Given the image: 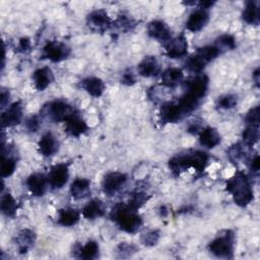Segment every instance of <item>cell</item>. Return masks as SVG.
<instances>
[{"instance_id":"26","label":"cell","mask_w":260,"mask_h":260,"mask_svg":"<svg viewBox=\"0 0 260 260\" xmlns=\"http://www.w3.org/2000/svg\"><path fill=\"white\" fill-rule=\"evenodd\" d=\"M99 244L94 241H88L85 245H77L74 248L75 257L81 259H94L99 256Z\"/></svg>"},{"instance_id":"13","label":"cell","mask_w":260,"mask_h":260,"mask_svg":"<svg viewBox=\"0 0 260 260\" xmlns=\"http://www.w3.org/2000/svg\"><path fill=\"white\" fill-rule=\"evenodd\" d=\"M159 116L165 123H177L185 117L177 102H166L161 105Z\"/></svg>"},{"instance_id":"30","label":"cell","mask_w":260,"mask_h":260,"mask_svg":"<svg viewBox=\"0 0 260 260\" xmlns=\"http://www.w3.org/2000/svg\"><path fill=\"white\" fill-rule=\"evenodd\" d=\"M1 211L8 217H13L17 211V204L10 193H3L1 197Z\"/></svg>"},{"instance_id":"23","label":"cell","mask_w":260,"mask_h":260,"mask_svg":"<svg viewBox=\"0 0 260 260\" xmlns=\"http://www.w3.org/2000/svg\"><path fill=\"white\" fill-rule=\"evenodd\" d=\"M70 193L74 199H83L90 194V181L85 178H76L70 185Z\"/></svg>"},{"instance_id":"1","label":"cell","mask_w":260,"mask_h":260,"mask_svg":"<svg viewBox=\"0 0 260 260\" xmlns=\"http://www.w3.org/2000/svg\"><path fill=\"white\" fill-rule=\"evenodd\" d=\"M208 159L207 153L200 150H192L173 156L169 160V167L176 176L191 168L196 172H202L207 166Z\"/></svg>"},{"instance_id":"3","label":"cell","mask_w":260,"mask_h":260,"mask_svg":"<svg viewBox=\"0 0 260 260\" xmlns=\"http://www.w3.org/2000/svg\"><path fill=\"white\" fill-rule=\"evenodd\" d=\"M110 217L117 222L124 232L134 234L142 225V218L136 210L132 209L128 204L117 203L110 212Z\"/></svg>"},{"instance_id":"2","label":"cell","mask_w":260,"mask_h":260,"mask_svg":"<svg viewBox=\"0 0 260 260\" xmlns=\"http://www.w3.org/2000/svg\"><path fill=\"white\" fill-rule=\"evenodd\" d=\"M226 191L233 196L235 203L241 207L249 205L253 199V189L248 177L243 172H236V174L226 181Z\"/></svg>"},{"instance_id":"17","label":"cell","mask_w":260,"mask_h":260,"mask_svg":"<svg viewBox=\"0 0 260 260\" xmlns=\"http://www.w3.org/2000/svg\"><path fill=\"white\" fill-rule=\"evenodd\" d=\"M208 88V77L206 75H197L187 81V92L191 93L198 100H202Z\"/></svg>"},{"instance_id":"46","label":"cell","mask_w":260,"mask_h":260,"mask_svg":"<svg viewBox=\"0 0 260 260\" xmlns=\"http://www.w3.org/2000/svg\"><path fill=\"white\" fill-rule=\"evenodd\" d=\"M250 169L253 173H258L259 172V167H260V162H259V155L256 154L254 157H252L251 161H250Z\"/></svg>"},{"instance_id":"21","label":"cell","mask_w":260,"mask_h":260,"mask_svg":"<svg viewBox=\"0 0 260 260\" xmlns=\"http://www.w3.org/2000/svg\"><path fill=\"white\" fill-rule=\"evenodd\" d=\"M32 81L38 90H45L54 81L52 70L49 67L37 69L32 74Z\"/></svg>"},{"instance_id":"35","label":"cell","mask_w":260,"mask_h":260,"mask_svg":"<svg viewBox=\"0 0 260 260\" xmlns=\"http://www.w3.org/2000/svg\"><path fill=\"white\" fill-rule=\"evenodd\" d=\"M16 168V160L12 156H5L3 154L2 164H1V176L2 178H6L11 176Z\"/></svg>"},{"instance_id":"43","label":"cell","mask_w":260,"mask_h":260,"mask_svg":"<svg viewBox=\"0 0 260 260\" xmlns=\"http://www.w3.org/2000/svg\"><path fill=\"white\" fill-rule=\"evenodd\" d=\"M121 82L125 85H133L136 82V78H135V75L132 72V70L128 69L123 73L122 78H121Z\"/></svg>"},{"instance_id":"37","label":"cell","mask_w":260,"mask_h":260,"mask_svg":"<svg viewBox=\"0 0 260 260\" xmlns=\"http://www.w3.org/2000/svg\"><path fill=\"white\" fill-rule=\"evenodd\" d=\"M148 200V196L147 194H145L144 192H140V191H136L134 193L131 194L130 198H129V202L128 205L134 209V210H138L144 203H146V201Z\"/></svg>"},{"instance_id":"33","label":"cell","mask_w":260,"mask_h":260,"mask_svg":"<svg viewBox=\"0 0 260 260\" xmlns=\"http://www.w3.org/2000/svg\"><path fill=\"white\" fill-rule=\"evenodd\" d=\"M196 53L208 64L220 54V51L215 46H204L199 48Z\"/></svg>"},{"instance_id":"15","label":"cell","mask_w":260,"mask_h":260,"mask_svg":"<svg viewBox=\"0 0 260 260\" xmlns=\"http://www.w3.org/2000/svg\"><path fill=\"white\" fill-rule=\"evenodd\" d=\"M38 149L43 156L50 157L59 150V141L53 133L46 132L39 140Z\"/></svg>"},{"instance_id":"36","label":"cell","mask_w":260,"mask_h":260,"mask_svg":"<svg viewBox=\"0 0 260 260\" xmlns=\"http://www.w3.org/2000/svg\"><path fill=\"white\" fill-rule=\"evenodd\" d=\"M237 103H238L237 95L229 93V94L221 95L217 99L216 107L218 109H222V110H230V109L235 108L237 106Z\"/></svg>"},{"instance_id":"5","label":"cell","mask_w":260,"mask_h":260,"mask_svg":"<svg viewBox=\"0 0 260 260\" xmlns=\"http://www.w3.org/2000/svg\"><path fill=\"white\" fill-rule=\"evenodd\" d=\"M42 115L51 122H65L74 113V109L71 105L63 100H55L46 104L42 109Z\"/></svg>"},{"instance_id":"42","label":"cell","mask_w":260,"mask_h":260,"mask_svg":"<svg viewBox=\"0 0 260 260\" xmlns=\"http://www.w3.org/2000/svg\"><path fill=\"white\" fill-rule=\"evenodd\" d=\"M136 250V246L128 243H121L118 247V253L120 254V257H129L134 254Z\"/></svg>"},{"instance_id":"40","label":"cell","mask_w":260,"mask_h":260,"mask_svg":"<svg viewBox=\"0 0 260 260\" xmlns=\"http://www.w3.org/2000/svg\"><path fill=\"white\" fill-rule=\"evenodd\" d=\"M259 115H260V108L259 106H256L255 108L251 109L246 117L245 122L247 125H259Z\"/></svg>"},{"instance_id":"18","label":"cell","mask_w":260,"mask_h":260,"mask_svg":"<svg viewBox=\"0 0 260 260\" xmlns=\"http://www.w3.org/2000/svg\"><path fill=\"white\" fill-rule=\"evenodd\" d=\"M137 71L143 77H153L160 72V65L154 56H145L139 62Z\"/></svg>"},{"instance_id":"32","label":"cell","mask_w":260,"mask_h":260,"mask_svg":"<svg viewBox=\"0 0 260 260\" xmlns=\"http://www.w3.org/2000/svg\"><path fill=\"white\" fill-rule=\"evenodd\" d=\"M206 65H207V63L197 53H195L193 56H191L186 61V68L189 71L195 72V73L201 72L205 68Z\"/></svg>"},{"instance_id":"47","label":"cell","mask_w":260,"mask_h":260,"mask_svg":"<svg viewBox=\"0 0 260 260\" xmlns=\"http://www.w3.org/2000/svg\"><path fill=\"white\" fill-rule=\"evenodd\" d=\"M8 99H9V92L2 89V91H1V106H2V108L5 107L6 101H8Z\"/></svg>"},{"instance_id":"16","label":"cell","mask_w":260,"mask_h":260,"mask_svg":"<svg viewBox=\"0 0 260 260\" xmlns=\"http://www.w3.org/2000/svg\"><path fill=\"white\" fill-rule=\"evenodd\" d=\"M29 192L34 196H43L46 192L47 185L49 184L48 182V177H46L42 173H35L31 174L25 182Z\"/></svg>"},{"instance_id":"14","label":"cell","mask_w":260,"mask_h":260,"mask_svg":"<svg viewBox=\"0 0 260 260\" xmlns=\"http://www.w3.org/2000/svg\"><path fill=\"white\" fill-rule=\"evenodd\" d=\"M209 21V13L206 9L198 8L194 10L186 21V27L192 32L201 30Z\"/></svg>"},{"instance_id":"31","label":"cell","mask_w":260,"mask_h":260,"mask_svg":"<svg viewBox=\"0 0 260 260\" xmlns=\"http://www.w3.org/2000/svg\"><path fill=\"white\" fill-rule=\"evenodd\" d=\"M242 136L244 144L248 147H252L259 139V125H247Z\"/></svg>"},{"instance_id":"25","label":"cell","mask_w":260,"mask_h":260,"mask_svg":"<svg viewBox=\"0 0 260 260\" xmlns=\"http://www.w3.org/2000/svg\"><path fill=\"white\" fill-rule=\"evenodd\" d=\"M242 18L248 24L258 25L260 22V8L258 1H248L242 13Z\"/></svg>"},{"instance_id":"28","label":"cell","mask_w":260,"mask_h":260,"mask_svg":"<svg viewBox=\"0 0 260 260\" xmlns=\"http://www.w3.org/2000/svg\"><path fill=\"white\" fill-rule=\"evenodd\" d=\"M80 219V213L70 207L60 209L58 211V223L63 226H72L76 224Z\"/></svg>"},{"instance_id":"44","label":"cell","mask_w":260,"mask_h":260,"mask_svg":"<svg viewBox=\"0 0 260 260\" xmlns=\"http://www.w3.org/2000/svg\"><path fill=\"white\" fill-rule=\"evenodd\" d=\"M40 127V119L38 116H31L26 121V128L29 132H36Z\"/></svg>"},{"instance_id":"19","label":"cell","mask_w":260,"mask_h":260,"mask_svg":"<svg viewBox=\"0 0 260 260\" xmlns=\"http://www.w3.org/2000/svg\"><path fill=\"white\" fill-rule=\"evenodd\" d=\"M79 86L93 98L101 96L106 89L104 81L95 76H89L82 79L79 82Z\"/></svg>"},{"instance_id":"27","label":"cell","mask_w":260,"mask_h":260,"mask_svg":"<svg viewBox=\"0 0 260 260\" xmlns=\"http://www.w3.org/2000/svg\"><path fill=\"white\" fill-rule=\"evenodd\" d=\"M36 242V234L29 229L21 230L16 236V243L20 253H26Z\"/></svg>"},{"instance_id":"48","label":"cell","mask_w":260,"mask_h":260,"mask_svg":"<svg viewBox=\"0 0 260 260\" xmlns=\"http://www.w3.org/2000/svg\"><path fill=\"white\" fill-rule=\"evenodd\" d=\"M259 68H256L255 71L253 72V75H252V78L254 79V82L256 84L257 87H259Z\"/></svg>"},{"instance_id":"4","label":"cell","mask_w":260,"mask_h":260,"mask_svg":"<svg viewBox=\"0 0 260 260\" xmlns=\"http://www.w3.org/2000/svg\"><path fill=\"white\" fill-rule=\"evenodd\" d=\"M208 251L218 258H233L235 250V234L231 231H223L208 244Z\"/></svg>"},{"instance_id":"41","label":"cell","mask_w":260,"mask_h":260,"mask_svg":"<svg viewBox=\"0 0 260 260\" xmlns=\"http://www.w3.org/2000/svg\"><path fill=\"white\" fill-rule=\"evenodd\" d=\"M159 232L158 231H149L145 235L142 236V243L145 246H154L159 240Z\"/></svg>"},{"instance_id":"38","label":"cell","mask_w":260,"mask_h":260,"mask_svg":"<svg viewBox=\"0 0 260 260\" xmlns=\"http://www.w3.org/2000/svg\"><path fill=\"white\" fill-rule=\"evenodd\" d=\"M112 24L121 31L131 30L136 25L135 21L131 17H129L128 15H124V14L119 15V17L116 19V21Z\"/></svg>"},{"instance_id":"39","label":"cell","mask_w":260,"mask_h":260,"mask_svg":"<svg viewBox=\"0 0 260 260\" xmlns=\"http://www.w3.org/2000/svg\"><path fill=\"white\" fill-rule=\"evenodd\" d=\"M244 153L245 149L242 143H237L230 147L228 150V155L233 162H238L240 159H242L244 157Z\"/></svg>"},{"instance_id":"11","label":"cell","mask_w":260,"mask_h":260,"mask_svg":"<svg viewBox=\"0 0 260 260\" xmlns=\"http://www.w3.org/2000/svg\"><path fill=\"white\" fill-rule=\"evenodd\" d=\"M187 50L188 42L184 35L171 39L166 45V55L172 59L182 58L187 54Z\"/></svg>"},{"instance_id":"24","label":"cell","mask_w":260,"mask_h":260,"mask_svg":"<svg viewBox=\"0 0 260 260\" xmlns=\"http://www.w3.org/2000/svg\"><path fill=\"white\" fill-rule=\"evenodd\" d=\"M220 134L215 128L206 127L200 131L199 142L206 148H214L220 143Z\"/></svg>"},{"instance_id":"9","label":"cell","mask_w":260,"mask_h":260,"mask_svg":"<svg viewBox=\"0 0 260 260\" xmlns=\"http://www.w3.org/2000/svg\"><path fill=\"white\" fill-rule=\"evenodd\" d=\"M69 178V169L66 164H57L53 166L48 175L49 185L54 189H60L65 186Z\"/></svg>"},{"instance_id":"10","label":"cell","mask_w":260,"mask_h":260,"mask_svg":"<svg viewBox=\"0 0 260 260\" xmlns=\"http://www.w3.org/2000/svg\"><path fill=\"white\" fill-rule=\"evenodd\" d=\"M22 112H23V107L21 102L13 103L1 115L2 128L13 127L18 125L22 119Z\"/></svg>"},{"instance_id":"6","label":"cell","mask_w":260,"mask_h":260,"mask_svg":"<svg viewBox=\"0 0 260 260\" xmlns=\"http://www.w3.org/2000/svg\"><path fill=\"white\" fill-rule=\"evenodd\" d=\"M70 54V49L67 45L59 41L48 42L42 52V56L52 62H60L68 58Z\"/></svg>"},{"instance_id":"12","label":"cell","mask_w":260,"mask_h":260,"mask_svg":"<svg viewBox=\"0 0 260 260\" xmlns=\"http://www.w3.org/2000/svg\"><path fill=\"white\" fill-rule=\"evenodd\" d=\"M147 34L150 38L168 43L172 39V31L168 24L162 20H152L147 24Z\"/></svg>"},{"instance_id":"45","label":"cell","mask_w":260,"mask_h":260,"mask_svg":"<svg viewBox=\"0 0 260 260\" xmlns=\"http://www.w3.org/2000/svg\"><path fill=\"white\" fill-rule=\"evenodd\" d=\"M18 51L21 53H26L30 50V41L27 38H22L19 40L18 43V47H17Z\"/></svg>"},{"instance_id":"7","label":"cell","mask_w":260,"mask_h":260,"mask_svg":"<svg viewBox=\"0 0 260 260\" xmlns=\"http://www.w3.org/2000/svg\"><path fill=\"white\" fill-rule=\"evenodd\" d=\"M86 23L90 30L94 32H104L112 25V20L104 9H98L91 11L87 15Z\"/></svg>"},{"instance_id":"22","label":"cell","mask_w":260,"mask_h":260,"mask_svg":"<svg viewBox=\"0 0 260 260\" xmlns=\"http://www.w3.org/2000/svg\"><path fill=\"white\" fill-rule=\"evenodd\" d=\"M105 212L106 206L104 202L98 198L91 199L89 202H87L81 211L83 217L86 219H94L101 217L105 214Z\"/></svg>"},{"instance_id":"8","label":"cell","mask_w":260,"mask_h":260,"mask_svg":"<svg viewBox=\"0 0 260 260\" xmlns=\"http://www.w3.org/2000/svg\"><path fill=\"white\" fill-rule=\"evenodd\" d=\"M127 182V176L124 173L121 172H111L108 173L102 182V188L103 191L109 195L112 196L116 192H118Z\"/></svg>"},{"instance_id":"20","label":"cell","mask_w":260,"mask_h":260,"mask_svg":"<svg viewBox=\"0 0 260 260\" xmlns=\"http://www.w3.org/2000/svg\"><path fill=\"white\" fill-rule=\"evenodd\" d=\"M88 129L86 122L76 113H74L67 121H65V131L67 134L79 137Z\"/></svg>"},{"instance_id":"29","label":"cell","mask_w":260,"mask_h":260,"mask_svg":"<svg viewBox=\"0 0 260 260\" xmlns=\"http://www.w3.org/2000/svg\"><path fill=\"white\" fill-rule=\"evenodd\" d=\"M184 77L183 71L180 68L170 67L161 73V83L168 87H174L178 85Z\"/></svg>"},{"instance_id":"34","label":"cell","mask_w":260,"mask_h":260,"mask_svg":"<svg viewBox=\"0 0 260 260\" xmlns=\"http://www.w3.org/2000/svg\"><path fill=\"white\" fill-rule=\"evenodd\" d=\"M214 46L217 47L220 52L223 50H234L236 48V40L233 36L225 34L216 39Z\"/></svg>"}]
</instances>
